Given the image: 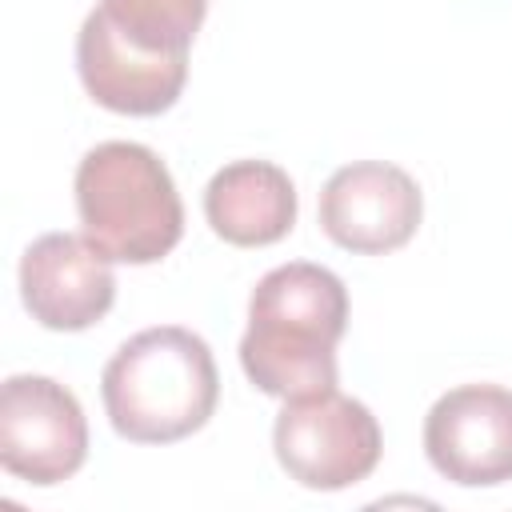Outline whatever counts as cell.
<instances>
[{"label": "cell", "instance_id": "cell-1", "mask_svg": "<svg viewBox=\"0 0 512 512\" xmlns=\"http://www.w3.org/2000/svg\"><path fill=\"white\" fill-rule=\"evenodd\" d=\"M348 328L344 280L308 260L264 272L248 296V328L240 336L244 376L280 400L336 388V344Z\"/></svg>", "mask_w": 512, "mask_h": 512}, {"label": "cell", "instance_id": "cell-2", "mask_svg": "<svg viewBox=\"0 0 512 512\" xmlns=\"http://www.w3.org/2000/svg\"><path fill=\"white\" fill-rule=\"evenodd\" d=\"M104 412L132 444H172L200 432L220 400V372L204 336L160 324L128 336L100 376Z\"/></svg>", "mask_w": 512, "mask_h": 512}, {"label": "cell", "instance_id": "cell-3", "mask_svg": "<svg viewBox=\"0 0 512 512\" xmlns=\"http://www.w3.org/2000/svg\"><path fill=\"white\" fill-rule=\"evenodd\" d=\"M80 232L120 264H156L184 236V204L168 164L136 140H104L76 164Z\"/></svg>", "mask_w": 512, "mask_h": 512}, {"label": "cell", "instance_id": "cell-4", "mask_svg": "<svg viewBox=\"0 0 512 512\" xmlns=\"http://www.w3.org/2000/svg\"><path fill=\"white\" fill-rule=\"evenodd\" d=\"M280 468L312 492H340L372 476L384 452L380 424L368 404L324 388L284 400L272 424Z\"/></svg>", "mask_w": 512, "mask_h": 512}, {"label": "cell", "instance_id": "cell-5", "mask_svg": "<svg viewBox=\"0 0 512 512\" xmlns=\"http://www.w3.org/2000/svg\"><path fill=\"white\" fill-rule=\"evenodd\" d=\"M88 420L80 400L52 376H8L0 384V464L24 484L52 488L80 472Z\"/></svg>", "mask_w": 512, "mask_h": 512}, {"label": "cell", "instance_id": "cell-6", "mask_svg": "<svg viewBox=\"0 0 512 512\" xmlns=\"http://www.w3.org/2000/svg\"><path fill=\"white\" fill-rule=\"evenodd\" d=\"M428 464L460 488H496L512 480V388L460 384L424 416Z\"/></svg>", "mask_w": 512, "mask_h": 512}, {"label": "cell", "instance_id": "cell-7", "mask_svg": "<svg viewBox=\"0 0 512 512\" xmlns=\"http://www.w3.org/2000/svg\"><path fill=\"white\" fill-rule=\"evenodd\" d=\"M424 216L420 184L384 160H356L328 176L320 192V228L332 244L384 256L404 248Z\"/></svg>", "mask_w": 512, "mask_h": 512}, {"label": "cell", "instance_id": "cell-8", "mask_svg": "<svg viewBox=\"0 0 512 512\" xmlns=\"http://www.w3.org/2000/svg\"><path fill=\"white\" fill-rule=\"evenodd\" d=\"M76 72L100 108L120 116H160L184 92L188 56L156 52L124 36L100 8H92L76 32Z\"/></svg>", "mask_w": 512, "mask_h": 512}, {"label": "cell", "instance_id": "cell-9", "mask_svg": "<svg viewBox=\"0 0 512 512\" xmlns=\"http://www.w3.org/2000/svg\"><path fill=\"white\" fill-rule=\"evenodd\" d=\"M20 300L52 332H84L116 300L112 260L80 232H44L20 256Z\"/></svg>", "mask_w": 512, "mask_h": 512}, {"label": "cell", "instance_id": "cell-10", "mask_svg": "<svg viewBox=\"0 0 512 512\" xmlns=\"http://www.w3.org/2000/svg\"><path fill=\"white\" fill-rule=\"evenodd\" d=\"M212 232L236 248H264L296 224V184L272 160H232L204 188Z\"/></svg>", "mask_w": 512, "mask_h": 512}, {"label": "cell", "instance_id": "cell-11", "mask_svg": "<svg viewBox=\"0 0 512 512\" xmlns=\"http://www.w3.org/2000/svg\"><path fill=\"white\" fill-rule=\"evenodd\" d=\"M96 8L124 36L156 52H184V56L208 16V0H100Z\"/></svg>", "mask_w": 512, "mask_h": 512}]
</instances>
